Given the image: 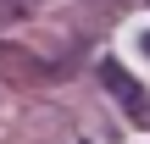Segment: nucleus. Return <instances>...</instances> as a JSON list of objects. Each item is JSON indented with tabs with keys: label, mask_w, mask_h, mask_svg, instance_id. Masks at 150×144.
Listing matches in <instances>:
<instances>
[{
	"label": "nucleus",
	"mask_w": 150,
	"mask_h": 144,
	"mask_svg": "<svg viewBox=\"0 0 150 144\" xmlns=\"http://www.w3.org/2000/svg\"><path fill=\"white\" fill-rule=\"evenodd\" d=\"M100 83H106V94L128 111V122H139V128H150V94L122 72V61H100Z\"/></svg>",
	"instance_id": "nucleus-1"
},
{
	"label": "nucleus",
	"mask_w": 150,
	"mask_h": 144,
	"mask_svg": "<svg viewBox=\"0 0 150 144\" xmlns=\"http://www.w3.org/2000/svg\"><path fill=\"white\" fill-rule=\"evenodd\" d=\"M145 55H150V33H145Z\"/></svg>",
	"instance_id": "nucleus-2"
}]
</instances>
